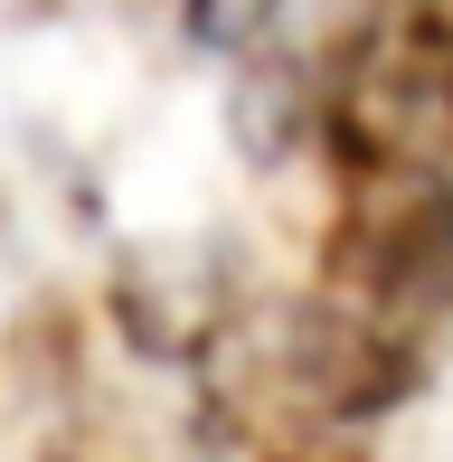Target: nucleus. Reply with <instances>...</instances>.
<instances>
[{
    "mask_svg": "<svg viewBox=\"0 0 453 462\" xmlns=\"http://www.w3.org/2000/svg\"><path fill=\"white\" fill-rule=\"evenodd\" d=\"M274 10H283V0H199V10H190V29L208 38V48H245V38H255Z\"/></svg>",
    "mask_w": 453,
    "mask_h": 462,
    "instance_id": "3",
    "label": "nucleus"
},
{
    "mask_svg": "<svg viewBox=\"0 0 453 462\" xmlns=\"http://www.w3.org/2000/svg\"><path fill=\"white\" fill-rule=\"evenodd\" d=\"M321 302L416 359L425 330L453 321V189L435 171H368L331 236Z\"/></svg>",
    "mask_w": 453,
    "mask_h": 462,
    "instance_id": "1",
    "label": "nucleus"
},
{
    "mask_svg": "<svg viewBox=\"0 0 453 462\" xmlns=\"http://www.w3.org/2000/svg\"><path fill=\"white\" fill-rule=\"evenodd\" d=\"M340 133L368 171H435L453 152V0H368L340 67Z\"/></svg>",
    "mask_w": 453,
    "mask_h": 462,
    "instance_id": "2",
    "label": "nucleus"
}]
</instances>
